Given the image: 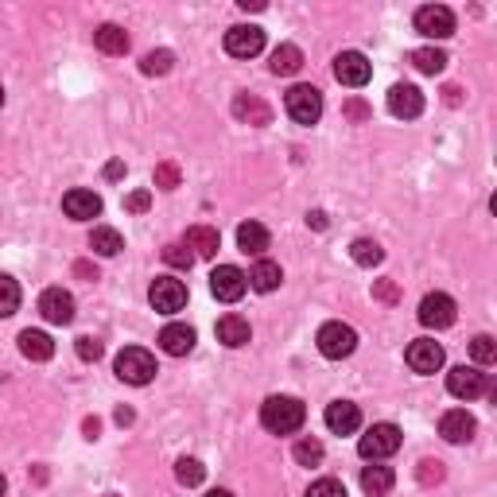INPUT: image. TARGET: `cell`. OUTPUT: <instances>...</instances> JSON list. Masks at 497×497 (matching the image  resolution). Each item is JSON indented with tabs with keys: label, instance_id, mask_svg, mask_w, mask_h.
<instances>
[{
	"label": "cell",
	"instance_id": "8fae6325",
	"mask_svg": "<svg viewBox=\"0 0 497 497\" xmlns=\"http://www.w3.org/2000/svg\"><path fill=\"white\" fill-rule=\"evenodd\" d=\"M369 59L362 51H342L339 59H334V78H339L342 86H350V90H362V86L369 82Z\"/></svg>",
	"mask_w": 497,
	"mask_h": 497
},
{
	"label": "cell",
	"instance_id": "f907efd6",
	"mask_svg": "<svg viewBox=\"0 0 497 497\" xmlns=\"http://www.w3.org/2000/svg\"><path fill=\"white\" fill-rule=\"evenodd\" d=\"M241 8H245V12H260L265 5H260V0H241Z\"/></svg>",
	"mask_w": 497,
	"mask_h": 497
},
{
	"label": "cell",
	"instance_id": "3957f363",
	"mask_svg": "<svg viewBox=\"0 0 497 497\" xmlns=\"http://www.w3.org/2000/svg\"><path fill=\"white\" fill-rule=\"evenodd\" d=\"M447 393L458 396V401H478V396H493V384H490V373H482L474 366H455L447 373Z\"/></svg>",
	"mask_w": 497,
	"mask_h": 497
},
{
	"label": "cell",
	"instance_id": "8d00e7d4",
	"mask_svg": "<svg viewBox=\"0 0 497 497\" xmlns=\"http://www.w3.org/2000/svg\"><path fill=\"white\" fill-rule=\"evenodd\" d=\"M164 260H167L171 268H191V265H194V253H191V248H186L183 241H171V245L164 248Z\"/></svg>",
	"mask_w": 497,
	"mask_h": 497
},
{
	"label": "cell",
	"instance_id": "83f0119b",
	"mask_svg": "<svg viewBox=\"0 0 497 497\" xmlns=\"http://www.w3.org/2000/svg\"><path fill=\"white\" fill-rule=\"evenodd\" d=\"M393 482H396V474L389 466H366L362 470V490L369 493V497H384L393 490Z\"/></svg>",
	"mask_w": 497,
	"mask_h": 497
},
{
	"label": "cell",
	"instance_id": "b9f144b4",
	"mask_svg": "<svg viewBox=\"0 0 497 497\" xmlns=\"http://www.w3.org/2000/svg\"><path fill=\"white\" fill-rule=\"evenodd\" d=\"M373 300H381V303H396V300H401L396 280H377V284H373Z\"/></svg>",
	"mask_w": 497,
	"mask_h": 497
},
{
	"label": "cell",
	"instance_id": "4dcf8cb0",
	"mask_svg": "<svg viewBox=\"0 0 497 497\" xmlns=\"http://www.w3.org/2000/svg\"><path fill=\"white\" fill-rule=\"evenodd\" d=\"M412 67L420 74H439L447 67V55L439 51V47H420V51H412Z\"/></svg>",
	"mask_w": 497,
	"mask_h": 497
},
{
	"label": "cell",
	"instance_id": "816d5d0a",
	"mask_svg": "<svg viewBox=\"0 0 497 497\" xmlns=\"http://www.w3.org/2000/svg\"><path fill=\"white\" fill-rule=\"evenodd\" d=\"M206 497H233V493H230V490H210Z\"/></svg>",
	"mask_w": 497,
	"mask_h": 497
},
{
	"label": "cell",
	"instance_id": "7bdbcfd3",
	"mask_svg": "<svg viewBox=\"0 0 497 497\" xmlns=\"http://www.w3.org/2000/svg\"><path fill=\"white\" fill-rule=\"evenodd\" d=\"M148 206H152V194L148 191H132L129 198H124V210H129V214H144Z\"/></svg>",
	"mask_w": 497,
	"mask_h": 497
},
{
	"label": "cell",
	"instance_id": "277c9868",
	"mask_svg": "<svg viewBox=\"0 0 497 497\" xmlns=\"http://www.w3.org/2000/svg\"><path fill=\"white\" fill-rule=\"evenodd\" d=\"M357 350V330L346 327V322H327V327L319 330V354L330 357V362H342V357H350Z\"/></svg>",
	"mask_w": 497,
	"mask_h": 497
},
{
	"label": "cell",
	"instance_id": "11a10c76",
	"mask_svg": "<svg viewBox=\"0 0 497 497\" xmlns=\"http://www.w3.org/2000/svg\"><path fill=\"white\" fill-rule=\"evenodd\" d=\"M109 497H113V493H109Z\"/></svg>",
	"mask_w": 497,
	"mask_h": 497
},
{
	"label": "cell",
	"instance_id": "8992f818",
	"mask_svg": "<svg viewBox=\"0 0 497 497\" xmlns=\"http://www.w3.org/2000/svg\"><path fill=\"white\" fill-rule=\"evenodd\" d=\"M284 109L295 124H315L322 117V94L315 86H292L288 97H284Z\"/></svg>",
	"mask_w": 497,
	"mask_h": 497
},
{
	"label": "cell",
	"instance_id": "5b68a950",
	"mask_svg": "<svg viewBox=\"0 0 497 497\" xmlns=\"http://www.w3.org/2000/svg\"><path fill=\"white\" fill-rule=\"evenodd\" d=\"M401 451V428L396 424H373L362 439H357V455L362 458H389Z\"/></svg>",
	"mask_w": 497,
	"mask_h": 497
},
{
	"label": "cell",
	"instance_id": "6da1fadb",
	"mask_svg": "<svg viewBox=\"0 0 497 497\" xmlns=\"http://www.w3.org/2000/svg\"><path fill=\"white\" fill-rule=\"evenodd\" d=\"M303 420H307V408H303V401H295V396H268V401L260 404V424L272 435L300 431Z\"/></svg>",
	"mask_w": 497,
	"mask_h": 497
},
{
	"label": "cell",
	"instance_id": "d6986e66",
	"mask_svg": "<svg viewBox=\"0 0 497 497\" xmlns=\"http://www.w3.org/2000/svg\"><path fill=\"white\" fill-rule=\"evenodd\" d=\"M322 420H327V428L334 435H354L362 428V408L350 404V401H334V404H327V416Z\"/></svg>",
	"mask_w": 497,
	"mask_h": 497
},
{
	"label": "cell",
	"instance_id": "7402d4cb",
	"mask_svg": "<svg viewBox=\"0 0 497 497\" xmlns=\"http://www.w3.org/2000/svg\"><path fill=\"white\" fill-rule=\"evenodd\" d=\"M248 288H253V292H276L280 288V280H284V272H280V265H276V260H265V257H260L257 260V265H253V272H248Z\"/></svg>",
	"mask_w": 497,
	"mask_h": 497
},
{
	"label": "cell",
	"instance_id": "836d02e7",
	"mask_svg": "<svg viewBox=\"0 0 497 497\" xmlns=\"http://www.w3.org/2000/svg\"><path fill=\"white\" fill-rule=\"evenodd\" d=\"M171 62H176V55H171V51H148L140 59V70L148 74V78H159V74L171 70Z\"/></svg>",
	"mask_w": 497,
	"mask_h": 497
},
{
	"label": "cell",
	"instance_id": "cb8c5ba5",
	"mask_svg": "<svg viewBox=\"0 0 497 497\" xmlns=\"http://www.w3.org/2000/svg\"><path fill=\"white\" fill-rule=\"evenodd\" d=\"M268 241L272 238H268V230L260 226V221H241V226H238V248H241V253L260 257L268 248Z\"/></svg>",
	"mask_w": 497,
	"mask_h": 497
},
{
	"label": "cell",
	"instance_id": "ac0fdd59",
	"mask_svg": "<svg viewBox=\"0 0 497 497\" xmlns=\"http://www.w3.org/2000/svg\"><path fill=\"white\" fill-rule=\"evenodd\" d=\"M408 366H412L416 373H439L443 369V346L431 342V339H416L412 346H408Z\"/></svg>",
	"mask_w": 497,
	"mask_h": 497
},
{
	"label": "cell",
	"instance_id": "c3c4849f",
	"mask_svg": "<svg viewBox=\"0 0 497 497\" xmlns=\"http://www.w3.org/2000/svg\"><path fill=\"white\" fill-rule=\"evenodd\" d=\"M121 176H124V164H117V159H113V164L105 167V179H121Z\"/></svg>",
	"mask_w": 497,
	"mask_h": 497
},
{
	"label": "cell",
	"instance_id": "7a4b0ae2",
	"mask_svg": "<svg viewBox=\"0 0 497 497\" xmlns=\"http://www.w3.org/2000/svg\"><path fill=\"white\" fill-rule=\"evenodd\" d=\"M113 369H117V377L124 384H148L156 377V357L148 354L144 346H124V350L117 354Z\"/></svg>",
	"mask_w": 497,
	"mask_h": 497
},
{
	"label": "cell",
	"instance_id": "484cf974",
	"mask_svg": "<svg viewBox=\"0 0 497 497\" xmlns=\"http://www.w3.org/2000/svg\"><path fill=\"white\" fill-rule=\"evenodd\" d=\"M186 248H194V257H218V230H210V226H191L186 230Z\"/></svg>",
	"mask_w": 497,
	"mask_h": 497
},
{
	"label": "cell",
	"instance_id": "ba28073f",
	"mask_svg": "<svg viewBox=\"0 0 497 497\" xmlns=\"http://www.w3.org/2000/svg\"><path fill=\"white\" fill-rule=\"evenodd\" d=\"M416 32L424 40H451L455 35V12L447 5H428L416 12Z\"/></svg>",
	"mask_w": 497,
	"mask_h": 497
},
{
	"label": "cell",
	"instance_id": "d590c367",
	"mask_svg": "<svg viewBox=\"0 0 497 497\" xmlns=\"http://www.w3.org/2000/svg\"><path fill=\"white\" fill-rule=\"evenodd\" d=\"M470 354H474L478 366H493L497 362V342L490 339V334H478V339L470 342Z\"/></svg>",
	"mask_w": 497,
	"mask_h": 497
},
{
	"label": "cell",
	"instance_id": "d4e9b609",
	"mask_svg": "<svg viewBox=\"0 0 497 497\" xmlns=\"http://www.w3.org/2000/svg\"><path fill=\"white\" fill-rule=\"evenodd\" d=\"M94 43L102 55H124L129 51V35H124V28H117V23H102V28L94 32Z\"/></svg>",
	"mask_w": 497,
	"mask_h": 497
},
{
	"label": "cell",
	"instance_id": "7dc6e473",
	"mask_svg": "<svg viewBox=\"0 0 497 497\" xmlns=\"http://www.w3.org/2000/svg\"><path fill=\"white\" fill-rule=\"evenodd\" d=\"M82 431H86V439H97V431H102V424H97V420H86Z\"/></svg>",
	"mask_w": 497,
	"mask_h": 497
},
{
	"label": "cell",
	"instance_id": "f5cc1de1",
	"mask_svg": "<svg viewBox=\"0 0 497 497\" xmlns=\"http://www.w3.org/2000/svg\"><path fill=\"white\" fill-rule=\"evenodd\" d=\"M5 490H8V482H5V474H0V497H5Z\"/></svg>",
	"mask_w": 497,
	"mask_h": 497
},
{
	"label": "cell",
	"instance_id": "ffe728a7",
	"mask_svg": "<svg viewBox=\"0 0 497 497\" xmlns=\"http://www.w3.org/2000/svg\"><path fill=\"white\" fill-rule=\"evenodd\" d=\"M248 339H253V330H248V319L241 315H221L218 319V342L230 346V350H241V346H248Z\"/></svg>",
	"mask_w": 497,
	"mask_h": 497
},
{
	"label": "cell",
	"instance_id": "60d3db41",
	"mask_svg": "<svg viewBox=\"0 0 497 497\" xmlns=\"http://www.w3.org/2000/svg\"><path fill=\"white\" fill-rule=\"evenodd\" d=\"M74 350H78V357H82V362H97V357L105 354V346L97 342V339H90V334H82V339H78V346H74Z\"/></svg>",
	"mask_w": 497,
	"mask_h": 497
},
{
	"label": "cell",
	"instance_id": "ab89813d",
	"mask_svg": "<svg viewBox=\"0 0 497 497\" xmlns=\"http://www.w3.org/2000/svg\"><path fill=\"white\" fill-rule=\"evenodd\" d=\"M156 186H159V191H176V186H179V164H171V159H167V164H159L156 167Z\"/></svg>",
	"mask_w": 497,
	"mask_h": 497
},
{
	"label": "cell",
	"instance_id": "bcb514c9",
	"mask_svg": "<svg viewBox=\"0 0 497 497\" xmlns=\"http://www.w3.org/2000/svg\"><path fill=\"white\" fill-rule=\"evenodd\" d=\"M307 221H311V226H315V230H327V214H322V210H315V214H307Z\"/></svg>",
	"mask_w": 497,
	"mask_h": 497
},
{
	"label": "cell",
	"instance_id": "2e32d148",
	"mask_svg": "<svg viewBox=\"0 0 497 497\" xmlns=\"http://www.w3.org/2000/svg\"><path fill=\"white\" fill-rule=\"evenodd\" d=\"M194 342H198V334H194V327H186V322H167V327L159 330V350L171 357H186L194 350Z\"/></svg>",
	"mask_w": 497,
	"mask_h": 497
},
{
	"label": "cell",
	"instance_id": "db71d44e",
	"mask_svg": "<svg viewBox=\"0 0 497 497\" xmlns=\"http://www.w3.org/2000/svg\"><path fill=\"white\" fill-rule=\"evenodd\" d=\"M0 105H5V90H0Z\"/></svg>",
	"mask_w": 497,
	"mask_h": 497
},
{
	"label": "cell",
	"instance_id": "30bf717a",
	"mask_svg": "<svg viewBox=\"0 0 497 497\" xmlns=\"http://www.w3.org/2000/svg\"><path fill=\"white\" fill-rule=\"evenodd\" d=\"M455 300L447 292H431L424 295V303H420V322H424L428 330H447L455 322Z\"/></svg>",
	"mask_w": 497,
	"mask_h": 497
},
{
	"label": "cell",
	"instance_id": "681fc988",
	"mask_svg": "<svg viewBox=\"0 0 497 497\" xmlns=\"http://www.w3.org/2000/svg\"><path fill=\"white\" fill-rule=\"evenodd\" d=\"M443 94H447V102H451V105H458V94H463V90H458V86H447Z\"/></svg>",
	"mask_w": 497,
	"mask_h": 497
},
{
	"label": "cell",
	"instance_id": "4fadbf2b",
	"mask_svg": "<svg viewBox=\"0 0 497 497\" xmlns=\"http://www.w3.org/2000/svg\"><path fill=\"white\" fill-rule=\"evenodd\" d=\"M40 315L55 327H67V322H74V295L62 288H47L40 295Z\"/></svg>",
	"mask_w": 497,
	"mask_h": 497
},
{
	"label": "cell",
	"instance_id": "d6a6232c",
	"mask_svg": "<svg viewBox=\"0 0 497 497\" xmlns=\"http://www.w3.org/2000/svg\"><path fill=\"white\" fill-rule=\"evenodd\" d=\"M176 478L183 482V486H203L206 466L198 463V458H179V463H176Z\"/></svg>",
	"mask_w": 497,
	"mask_h": 497
},
{
	"label": "cell",
	"instance_id": "ee69618b",
	"mask_svg": "<svg viewBox=\"0 0 497 497\" xmlns=\"http://www.w3.org/2000/svg\"><path fill=\"white\" fill-rule=\"evenodd\" d=\"M346 117H354V121H366L369 117V109L362 102H346Z\"/></svg>",
	"mask_w": 497,
	"mask_h": 497
},
{
	"label": "cell",
	"instance_id": "f546056e",
	"mask_svg": "<svg viewBox=\"0 0 497 497\" xmlns=\"http://www.w3.org/2000/svg\"><path fill=\"white\" fill-rule=\"evenodd\" d=\"M350 257H354V265L373 268V265H381V260H384V248L373 241V238H357V241L350 245Z\"/></svg>",
	"mask_w": 497,
	"mask_h": 497
},
{
	"label": "cell",
	"instance_id": "1f68e13d",
	"mask_svg": "<svg viewBox=\"0 0 497 497\" xmlns=\"http://www.w3.org/2000/svg\"><path fill=\"white\" fill-rule=\"evenodd\" d=\"M20 311V284L12 276H0V319L16 315Z\"/></svg>",
	"mask_w": 497,
	"mask_h": 497
},
{
	"label": "cell",
	"instance_id": "603a6c76",
	"mask_svg": "<svg viewBox=\"0 0 497 497\" xmlns=\"http://www.w3.org/2000/svg\"><path fill=\"white\" fill-rule=\"evenodd\" d=\"M233 117L248 121V124H257V129H260V124L272 121V109L260 102V97H253V94H238V97H233Z\"/></svg>",
	"mask_w": 497,
	"mask_h": 497
},
{
	"label": "cell",
	"instance_id": "9a60e30c",
	"mask_svg": "<svg viewBox=\"0 0 497 497\" xmlns=\"http://www.w3.org/2000/svg\"><path fill=\"white\" fill-rule=\"evenodd\" d=\"M389 113L404 117V121L420 117V113H424V94H420L416 86H408V82H396L389 90Z\"/></svg>",
	"mask_w": 497,
	"mask_h": 497
},
{
	"label": "cell",
	"instance_id": "f35d334b",
	"mask_svg": "<svg viewBox=\"0 0 497 497\" xmlns=\"http://www.w3.org/2000/svg\"><path fill=\"white\" fill-rule=\"evenodd\" d=\"M416 478L424 482V486H439V482H443V463H439V458H424L420 470H416Z\"/></svg>",
	"mask_w": 497,
	"mask_h": 497
},
{
	"label": "cell",
	"instance_id": "44dd1931",
	"mask_svg": "<svg viewBox=\"0 0 497 497\" xmlns=\"http://www.w3.org/2000/svg\"><path fill=\"white\" fill-rule=\"evenodd\" d=\"M20 354L28 357V362H51V357H55L51 334H43V330H23V334H20Z\"/></svg>",
	"mask_w": 497,
	"mask_h": 497
},
{
	"label": "cell",
	"instance_id": "4316f807",
	"mask_svg": "<svg viewBox=\"0 0 497 497\" xmlns=\"http://www.w3.org/2000/svg\"><path fill=\"white\" fill-rule=\"evenodd\" d=\"M300 67H303V51L295 43H280L276 51H272V62H268L272 74H295Z\"/></svg>",
	"mask_w": 497,
	"mask_h": 497
},
{
	"label": "cell",
	"instance_id": "f6af8a7d",
	"mask_svg": "<svg viewBox=\"0 0 497 497\" xmlns=\"http://www.w3.org/2000/svg\"><path fill=\"white\" fill-rule=\"evenodd\" d=\"M74 272H78V276H86V280H97V268H90L86 260H78V265H74Z\"/></svg>",
	"mask_w": 497,
	"mask_h": 497
},
{
	"label": "cell",
	"instance_id": "7c38bea8",
	"mask_svg": "<svg viewBox=\"0 0 497 497\" xmlns=\"http://www.w3.org/2000/svg\"><path fill=\"white\" fill-rule=\"evenodd\" d=\"M226 51L233 59H253L265 51V32L253 28V23H238V28L226 32Z\"/></svg>",
	"mask_w": 497,
	"mask_h": 497
},
{
	"label": "cell",
	"instance_id": "74e56055",
	"mask_svg": "<svg viewBox=\"0 0 497 497\" xmlns=\"http://www.w3.org/2000/svg\"><path fill=\"white\" fill-rule=\"evenodd\" d=\"M307 497H346V486L339 478H319V482H311Z\"/></svg>",
	"mask_w": 497,
	"mask_h": 497
},
{
	"label": "cell",
	"instance_id": "9c48e42d",
	"mask_svg": "<svg viewBox=\"0 0 497 497\" xmlns=\"http://www.w3.org/2000/svg\"><path fill=\"white\" fill-rule=\"evenodd\" d=\"M210 292H214L221 303H238L248 292V280H245V272L238 265H218L214 272H210Z\"/></svg>",
	"mask_w": 497,
	"mask_h": 497
},
{
	"label": "cell",
	"instance_id": "5bb4252c",
	"mask_svg": "<svg viewBox=\"0 0 497 497\" xmlns=\"http://www.w3.org/2000/svg\"><path fill=\"white\" fill-rule=\"evenodd\" d=\"M62 210H67V218H74V221H90L102 214V194L86 191V186H74V191L62 194Z\"/></svg>",
	"mask_w": 497,
	"mask_h": 497
},
{
	"label": "cell",
	"instance_id": "52a82bcc",
	"mask_svg": "<svg viewBox=\"0 0 497 497\" xmlns=\"http://www.w3.org/2000/svg\"><path fill=\"white\" fill-rule=\"evenodd\" d=\"M148 300H152L159 315H176V311L186 307V284L176 276H156L152 288H148Z\"/></svg>",
	"mask_w": 497,
	"mask_h": 497
},
{
	"label": "cell",
	"instance_id": "f1b7e54d",
	"mask_svg": "<svg viewBox=\"0 0 497 497\" xmlns=\"http://www.w3.org/2000/svg\"><path fill=\"white\" fill-rule=\"evenodd\" d=\"M90 248H94L97 257H117L121 248H124V241H121V233H117V230L97 226V230L90 233Z\"/></svg>",
	"mask_w": 497,
	"mask_h": 497
},
{
	"label": "cell",
	"instance_id": "e0dca14e",
	"mask_svg": "<svg viewBox=\"0 0 497 497\" xmlns=\"http://www.w3.org/2000/svg\"><path fill=\"white\" fill-rule=\"evenodd\" d=\"M474 431H478V424L466 408H451V412H443V420H439V435L447 443H470Z\"/></svg>",
	"mask_w": 497,
	"mask_h": 497
},
{
	"label": "cell",
	"instance_id": "e575fe53",
	"mask_svg": "<svg viewBox=\"0 0 497 497\" xmlns=\"http://www.w3.org/2000/svg\"><path fill=\"white\" fill-rule=\"evenodd\" d=\"M292 455H295V463H300V466H319L322 463V443L319 439H300Z\"/></svg>",
	"mask_w": 497,
	"mask_h": 497
}]
</instances>
